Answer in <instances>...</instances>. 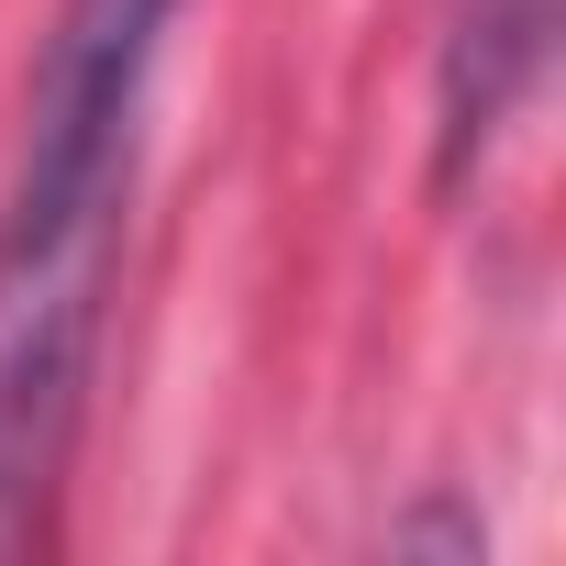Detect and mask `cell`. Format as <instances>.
Listing matches in <instances>:
<instances>
[{
	"label": "cell",
	"instance_id": "obj_1",
	"mask_svg": "<svg viewBox=\"0 0 566 566\" xmlns=\"http://www.w3.org/2000/svg\"><path fill=\"white\" fill-rule=\"evenodd\" d=\"M178 0H67V23L23 101V167L0 211V555L34 544L45 478L67 455L101 290L123 255V189H134V112Z\"/></svg>",
	"mask_w": 566,
	"mask_h": 566
}]
</instances>
